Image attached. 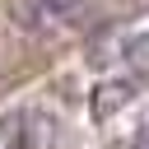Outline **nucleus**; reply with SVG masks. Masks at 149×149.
Returning a JSON list of instances; mask_svg holds the SVG:
<instances>
[{
	"label": "nucleus",
	"mask_w": 149,
	"mask_h": 149,
	"mask_svg": "<svg viewBox=\"0 0 149 149\" xmlns=\"http://www.w3.org/2000/svg\"><path fill=\"white\" fill-rule=\"evenodd\" d=\"M126 65L135 70V79H140V84H149V28H144V33H135V37L126 42Z\"/></svg>",
	"instance_id": "4"
},
{
	"label": "nucleus",
	"mask_w": 149,
	"mask_h": 149,
	"mask_svg": "<svg viewBox=\"0 0 149 149\" xmlns=\"http://www.w3.org/2000/svg\"><path fill=\"white\" fill-rule=\"evenodd\" d=\"M130 149H149V126H144V130L135 135V144H130Z\"/></svg>",
	"instance_id": "5"
},
{
	"label": "nucleus",
	"mask_w": 149,
	"mask_h": 149,
	"mask_svg": "<svg viewBox=\"0 0 149 149\" xmlns=\"http://www.w3.org/2000/svg\"><path fill=\"white\" fill-rule=\"evenodd\" d=\"M56 140V116L42 107H19L0 116V149H51Z\"/></svg>",
	"instance_id": "2"
},
{
	"label": "nucleus",
	"mask_w": 149,
	"mask_h": 149,
	"mask_svg": "<svg viewBox=\"0 0 149 149\" xmlns=\"http://www.w3.org/2000/svg\"><path fill=\"white\" fill-rule=\"evenodd\" d=\"M130 93H135V84H102V88L93 93V112H98V116H112L121 102H130Z\"/></svg>",
	"instance_id": "3"
},
{
	"label": "nucleus",
	"mask_w": 149,
	"mask_h": 149,
	"mask_svg": "<svg viewBox=\"0 0 149 149\" xmlns=\"http://www.w3.org/2000/svg\"><path fill=\"white\" fill-rule=\"evenodd\" d=\"M93 9H98V0H14L9 5L14 23L28 33H56L65 23H79Z\"/></svg>",
	"instance_id": "1"
}]
</instances>
